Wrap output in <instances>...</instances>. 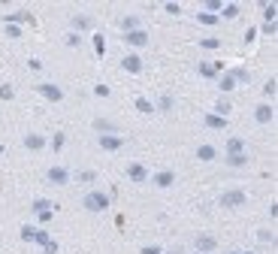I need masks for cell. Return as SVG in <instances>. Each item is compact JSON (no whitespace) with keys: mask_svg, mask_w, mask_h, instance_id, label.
I'll return each instance as SVG.
<instances>
[{"mask_svg":"<svg viewBox=\"0 0 278 254\" xmlns=\"http://www.w3.org/2000/svg\"><path fill=\"white\" fill-rule=\"evenodd\" d=\"M236 15H239V3H224V6H221V15H218V18H221V22H224V18H227V22H233Z\"/></svg>","mask_w":278,"mask_h":254,"instance_id":"cell-24","label":"cell"},{"mask_svg":"<svg viewBox=\"0 0 278 254\" xmlns=\"http://www.w3.org/2000/svg\"><path fill=\"white\" fill-rule=\"evenodd\" d=\"M136 109L139 112H145V115H151V112H154V103L145 100V97H136Z\"/></svg>","mask_w":278,"mask_h":254,"instance_id":"cell-32","label":"cell"},{"mask_svg":"<svg viewBox=\"0 0 278 254\" xmlns=\"http://www.w3.org/2000/svg\"><path fill=\"white\" fill-rule=\"evenodd\" d=\"M76 179H79V182H97V173H94V170H82Z\"/></svg>","mask_w":278,"mask_h":254,"instance_id":"cell-40","label":"cell"},{"mask_svg":"<svg viewBox=\"0 0 278 254\" xmlns=\"http://www.w3.org/2000/svg\"><path fill=\"white\" fill-rule=\"evenodd\" d=\"M227 112H230V103H227V100H218V103H215V115L227 118Z\"/></svg>","mask_w":278,"mask_h":254,"instance_id":"cell-38","label":"cell"},{"mask_svg":"<svg viewBox=\"0 0 278 254\" xmlns=\"http://www.w3.org/2000/svg\"><path fill=\"white\" fill-rule=\"evenodd\" d=\"M139 254H164V248H160V245H142Z\"/></svg>","mask_w":278,"mask_h":254,"instance_id":"cell-43","label":"cell"},{"mask_svg":"<svg viewBox=\"0 0 278 254\" xmlns=\"http://www.w3.org/2000/svg\"><path fill=\"white\" fill-rule=\"evenodd\" d=\"M257 242H263V245H275V230H257Z\"/></svg>","mask_w":278,"mask_h":254,"instance_id":"cell-29","label":"cell"},{"mask_svg":"<svg viewBox=\"0 0 278 254\" xmlns=\"http://www.w3.org/2000/svg\"><path fill=\"white\" fill-rule=\"evenodd\" d=\"M3 28H6V33H9L12 39H18V36H21V28H15V25H3Z\"/></svg>","mask_w":278,"mask_h":254,"instance_id":"cell-44","label":"cell"},{"mask_svg":"<svg viewBox=\"0 0 278 254\" xmlns=\"http://www.w3.org/2000/svg\"><path fill=\"white\" fill-rule=\"evenodd\" d=\"M139 28H142V18H139V15H124V18H121V31L124 33L139 31Z\"/></svg>","mask_w":278,"mask_h":254,"instance_id":"cell-23","label":"cell"},{"mask_svg":"<svg viewBox=\"0 0 278 254\" xmlns=\"http://www.w3.org/2000/svg\"><path fill=\"white\" fill-rule=\"evenodd\" d=\"M121 70H124V73H130V76H139V73L145 70V61H142V55H136V52L124 55V58H121Z\"/></svg>","mask_w":278,"mask_h":254,"instance_id":"cell-8","label":"cell"},{"mask_svg":"<svg viewBox=\"0 0 278 254\" xmlns=\"http://www.w3.org/2000/svg\"><path fill=\"white\" fill-rule=\"evenodd\" d=\"M64 145H67V133H61V130H58V133L49 139V145H45V149H52L55 155H61V152H64Z\"/></svg>","mask_w":278,"mask_h":254,"instance_id":"cell-21","label":"cell"},{"mask_svg":"<svg viewBox=\"0 0 278 254\" xmlns=\"http://www.w3.org/2000/svg\"><path fill=\"white\" fill-rule=\"evenodd\" d=\"M218 206L221 209H227V212H233V209H245L248 206V194L242 188H227L218 194Z\"/></svg>","mask_w":278,"mask_h":254,"instance_id":"cell-1","label":"cell"},{"mask_svg":"<svg viewBox=\"0 0 278 254\" xmlns=\"http://www.w3.org/2000/svg\"><path fill=\"white\" fill-rule=\"evenodd\" d=\"M28 67H31V70H42V67H45V64L39 61V58H31V61H28Z\"/></svg>","mask_w":278,"mask_h":254,"instance_id":"cell-46","label":"cell"},{"mask_svg":"<svg viewBox=\"0 0 278 254\" xmlns=\"http://www.w3.org/2000/svg\"><path fill=\"white\" fill-rule=\"evenodd\" d=\"M194 248H197V251H203V254H208V251H215V248H218V239H215V236H208V233H200V236L194 239Z\"/></svg>","mask_w":278,"mask_h":254,"instance_id":"cell-14","label":"cell"},{"mask_svg":"<svg viewBox=\"0 0 278 254\" xmlns=\"http://www.w3.org/2000/svg\"><path fill=\"white\" fill-rule=\"evenodd\" d=\"M227 254H242V251H227Z\"/></svg>","mask_w":278,"mask_h":254,"instance_id":"cell-50","label":"cell"},{"mask_svg":"<svg viewBox=\"0 0 278 254\" xmlns=\"http://www.w3.org/2000/svg\"><path fill=\"white\" fill-rule=\"evenodd\" d=\"M0 100H15V88L6 82V85H0Z\"/></svg>","mask_w":278,"mask_h":254,"instance_id":"cell-37","label":"cell"},{"mask_svg":"<svg viewBox=\"0 0 278 254\" xmlns=\"http://www.w3.org/2000/svg\"><path fill=\"white\" fill-rule=\"evenodd\" d=\"M21 22H31V12H28V9H15V12H6V15H3V25H15V28H18Z\"/></svg>","mask_w":278,"mask_h":254,"instance_id":"cell-18","label":"cell"},{"mask_svg":"<svg viewBox=\"0 0 278 254\" xmlns=\"http://www.w3.org/2000/svg\"><path fill=\"white\" fill-rule=\"evenodd\" d=\"M124 176H127V182H133V185H145L151 173H148V166H145V163L130 160V163H127V170H124Z\"/></svg>","mask_w":278,"mask_h":254,"instance_id":"cell-5","label":"cell"},{"mask_svg":"<svg viewBox=\"0 0 278 254\" xmlns=\"http://www.w3.org/2000/svg\"><path fill=\"white\" fill-rule=\"evenodd\" d=\"M164 9H167L170 15H181V3H173V0H170V3H164Z\"/></svg>","mask_w":278,"mask_h":254,"instance_id":"cell-41","label":"cell"},{"mask_svg":"<svg viewBox=\"0 0 278 254\" xmlns=\"http://www.w3.org/2000/svg\"><path fill=\"white\" fill-rule=\"evenodd\" d=\"M175 179H178L175 170H157L154 176H148V182H151L154 188H160V190H170L175 185Z\"/></svg>","mask_w":278,"mask_h":254,"instance_id":"cell-7","label":"cell"},{"mask_svg":"<svg viewBox=\"0 0 278 254\" xmlns=\"http://www.w3.org/2000/svg\"><path fill=\"white\" fill-rule=\"evenodd\" d=\"M109 206H112V200H109V194H103V190H88V194L82 197V209L91 212V215H100V212H106Z\"/></svg>","mask_w":278,"mask_h":254,"instance_id":"cell-2","label":"cell"},{"mask_svg":"<svg viewBox=\"0 0 278 254\" xmlns=\"http://www.w3.org/2000/svg\"><path fill=\"white\" fill-rule=\"evenodd\" d=\"M175 109V97L173 94H160V100L154 103V112H173Z\"/></svg>","mask_w":278,"mask_h":254,"instance_id":"cell-22","label":"cell"},{"mask_svg":"<svg viewBox=\"0 0 278 254\" xmlns=\"http://www.w3.org/2000/svg\"><path fill=\"white\" fill-rule=\"evenodd\" d=\"M203 127H206V130H227L230 121L221 118V115H215V112H206V115H203Z\"/></svg>","mask_w":278,"mask_h":254,"instance_id":"cell-15","label":"cell"},{"mask_svg":"<svg viewBox=\"0 0 278 254\" xmlns=\"http://www.w3.org/2000/svg\"><path fill=\"white\" fill-rule=\"evenodd\" d=\"M94 142H97V149H100V152L115 155V152H121V149L127 145V136H124V133H100Z\"/></svg>","mask_w":278,"mask_h":254,"instance_id":"cell-3","label":"cell"},{"mask_svg":"<svg viewBox=\"0 0 278 254\" xmlns=\"http://www.w3.org/2000/svg\"><path fill=\"white\" fill-rule=\"evenodd\" d=\"M221 6H224L221 0H206V3H203V12H212V15H218V12H221Z\"/></svg>","mask_w":278,"mask_h":254,"instance_id":"cell-34","label":"cell"},{"mask_svg":"<svg viewBox=\"0 0 278 254\" xmlns=\"http://www.w3.org/2000/svg\"><path fill=\"white\" fill-rule=\"evenodd\" d=\"M82 43H85V39H82V36H79V33H64V46H67V49H79V46H82Z\"/></svg>","mask_w":278,"mask_h":254,"instance_id":"cell-30","label":"cell"},{"mask_svg":"<svg viewBox=\"0 0 278 254\" xmlns=\"http://www.w3.org/2000/svg\"><path fill=\"white\" fill-rule=\"evenodd\" d=\"M94 97H103V100H109V97H112V88H109V85H103V82H97V85H94Z\"/></svg>","mask_w":278,"mask_h":254,"instance_id":"cell-35","label":"cell"},{"mask_svg":"<svg viewBox=\"0 0 278 254\" xmlns=\"http://www.w3.org/2000/svg\"><path fill=\"white\" fill-rule=\"evenodd\" d=\"M224 163L230 166V170H245L251 158H248V152H239V155H224Z\"/></svg>","mask_w":278,"mask_h":254,"instance_id":"cell-16","label":"cell"},{"mask_svg":"<svg viewBox=\"0 0 278 254\" xmlns=\"http://www.w3.org/2000/svg\"><path fill=\"white\" fill-rule=\"evenodd\" d=\"M70 28H73V33H82L85 31H91L94 28V18L91 15H85V12H76V15H70Z\"/></svg>","mask_w":278,"mask_h":254,"instance_id":"cell-11","label":"cell"},{"mask_svg":"<svg viewBox=\"0 0 278 254\" xmlns=\"http://www.w3.org/2000/svg\"><path fill=\"white\" fill-rule=\"evenodd\" d=\"M275 88H278L275 76H272V79H266V85H263V97H275Z\"/></svg>","mask_w":278,"mask_h":254,"instance_id":"cell-39","label":"cell"},{"mask_svg":"<svg viewBox=\"0 0 278 254\" xmlns=\"http://www.w3.org/2000/svg\"><path fill=\"white\" fill-rule=\"evenodd\" d=\"M0 155H6V145H0Z\"/></svg>","mask_w":278,"mask_h":254,"instance_id":"cell-49","label":"cell"},{"mask_svg":"<svg viewBox=\"0 0 278 254\" xmlns=\"http://www.w3.org/2000/svg\"><path fill=\"white\" fill-rule=\"evenodd\" d=\"M275 15H278V6L275 3H266L263 6V22H275Z\"/></svg>","mask_w":278,"mask_h":254,"instance_id":"cell-33","label":"cell"},{"mask_svg":"<svg viewBox=\"0 0 278 254\" xmlns=\"http://www.w3.org/2000/svg\"><path fill=\"white\" fill-rule=\"evenodd\" d=\"M200 46L208 49V52H215V49H221V39H218V36H203V39H200Z\"/></svg>","mask_w":278,"mask_h":254,"instance_id":"cell-31","label":"cell"},{"mask_svg":"<svg viewBox=\"0 0 278 254\" xmlns=\"http://www.w3.org/2000/svg\"><path fill=\"white\" fill-rule=\"evenodd\" d=\"M233 79H236V85H251V73L245 70V67H236V70H227Z\"/></svg>","mask_w":278,"mask_h":254,"instance_id":"cell-25","label":"cell"},{"mask_svg":"<svg viewBox=\"0 0 278 254\" xmlns=\"http://www.w3.org/2000/svg\"><path fill=\"white\" fill-rule=\"evenodd\" d=\"M263 33H266V36H275L278 25H275V22H263Z\"/></svg>","mask_w":278,"mask_h":254,"instance_id":"cell-42","label":"cell"},{"mask_svg":"<svg viewBox=\"0 0 278 254\" xmlns=\"http://www.w3.org/2000/svg\"><path fill=\"white\" fill-rule=\"evenodd\" d=\"M239 152H248V142L242 136H230L227 145H224V155H239Z\"/></svg>","mask_w":278,"mask_h":254,"instance_id":"cell-17","label":"cell"},{"mask_svg":"<svg viewBox=\"0 0 278 254\" xmlns=\"http://www.w3.org/2000/svg\"><path fill=\"white\" fill-rule=\"evenodd\" d=\"M94 52H97V58H106V39L100 36V33L94 36Z\"/></svg>","mask_w":278,"mask_h":254,"instance_id":"cell-36","label":"cell"},{"mask_svg":"<svg viewBox=\"0 0 278 254\" xmlns=\"http://www.w3.org/2000/svg\"><path fill=\"white\" fill-rule=\"evenodd\" d=\"M124 43H127L130 49H145V46L151 43V33L145 31V28H139V31H130V33H124Z\"/></svg>","mask_w":278,"mask_h":254,"instance_id":"cell-9","label":"cell"},{"mask_svg":"<svg viewBox=\"0 0 278 254\" xmlns=\"http://www.w3.org/2000/svg\"><path fill=\"white\" fill-rule=\"evenodd\" d=\"M197 22H200V25H206V28H218V25H221V18H218V15H212V12H203V9L197 12Z\"/></svg>","mask_w":278,"mask_h":254,"instance_id":"cell-26","label":"cell"},{"mask_svg":"<svg viewBox=\"0 0 278 254\" xmlns=\"http://www.w3.org/2000/svg\"><path fill=\"white\" fill-rule=\"evenodd\" d=\"M218 88H221V94H233V91H236L239 85H236V79H233L230 73H224V76L218 79Z\"/></svg>","mask_w":278,"mask_h":254,"instance_id":"cell-20","label":"cell"},{"mask_svg":"<svg viewBox=\"0 0 278 254\" xmlns=\"http://www.w3.org/2000/svg\"><path fill=\"white\" fill-rule=\"evenodd\" d=\"M272 118H275V106H272V103L263 100V103L254 106V121H257V124H272Z\"/></svg>","mask_w":278,"mask_h":254,"instance_id":"cell-10","label":"cell"},{"mask_svg":"<svg viewBox=\"0 0 278 254\" xmlns=\"http://www.w3.org/2000/svg\"><path fill=\"white\" fill-rule=\"evenodd\" d=\"M34 91L42 94L49 103H64V88L55 85V82H39V85H34Z\"/></svg>","mask_w":278,"mask_h":254,"instance_id":"cell-6","label":"cell"},{"mask_svg":"<svg viewBox=\"0 0 278 254\" xmlns=\"http://www.w3.org/2000/svg\"><path fill=\"white\" fill-rule=\"evenodd\" d=\"M254 36H257V28H248L245 31V43H254Z\"/></svg>","mask_w":278,"mask_h":254,"instance_id":"cell-47","label":"cell"},{"mask_svg":"<svg viewBox=\"0 0 278 254\" xmlns=\"http://www.w3.org/2000/svg\"><path fill=\"white\" fill-rule=\"evenodd\" d=\"M94 130H97V136L100 133H118V127L112 121H106V118H94Z\"/></svg>","mask_w":278,"mask_h":254,"instance_id":"cell-27","label":"cell"},{"mask_svg":"<svg viewBox=\"0 0 278 254\" xmlns=\"http://www.w3.org/2000/svg\"><path fill=\"white\" fill-rule=\"evenodd\" d=\"M218 158H221V152H218L212 142H200V145H197V160H200V163H215Z\"/></svg>","mask_w":278,"mask_h":254,"instance_id":"cell-12","label":"cell"},{"mask_svg":"<svg viewBox=\"0 0 278 254\" xmlns=\"http://www.w3.org/2000/svg\"><path fill=\"white\" fill-rule=\"evenodd\" d=\"M269 218H272V221L278 218V203H272V206H269Z\"/></svg>","mask_w":278,"mask_h":254,"instance_id":"cell-48","label":"cell"},{"mask_svg":"<svg viewBox=\"0 0 278 254\" xmlns=\"http://www.w3.org/2000/svg\"><path fill=\"white\" fill-rule=\"evenodd\" d=\"M49 209H58V206H55L52 200H45V197H34V200H31V212H34V215L49 212Z\"/></svg>","mask_w":278,"mask_h":254,"instance_id":"cell-19","label":"cell"},{"mask_svg":"<svg viewBox=\"0 0 278 254\" xmlns=\"http://www.w3.org/2000/svg\"><path fill=\"white\" fill-rule=\"evenodd\" d=\"M197 254H203V251H197Z\"/></svg>","mask_w":278,"mask_h":254,"instance_id":"cell-51","label":"cell"},{"mask_svg":"<svg viewBox=\"0 0 278 254\" xmlns=\"http://www.w3.org/2000/svg\"><path fill=\"white\" fill-rule=\"evenodd\" d=\"M36 218H39V221H42V224H49V221H52V218H55V209H49V212H39Z\"/></svg>","mask_w":278,"mask_h":254,"instance_id":"cell-45","label":"cell"},{"mask_svg":"<svg viewBox=\"0 0 278 254\" xmlns=\"http://www.w3.org/2000/svg\"><path fill=\"white\" fill-rule=\"evenodd\" d=\"M45 182H49V185H55V188H67L70 182H73V173H70L67 166L55 163V166H49V170H45Z\"/></svg>","mask_w":278,"mask_h":254,"instance_id":"cell-4","label":"cell"},{"mask_svg":"<svg viewBox=\"0 0 278 254\" xmlns=\"http://www.w3.org/2000/svg\"><path fill=\"white\" fill-rule=\"evenodd\" d=\"M197 73L203 76V79H215L218 73H215V67H212V61H200L197 64Z\"/></svg>","mask_w":278,"mask_h":254,"instance_id":"cell-28","label":"cell"},{"mask_svg":"<svg viewBox=\"0 0 278 254\" xmlns=\"http://www.w3.org/2000/svg\"><path fill=\"white\" fill-rule=\"evenodd\" d=\"M21 145H25L28 152H42V149L49 145V139H45L42 133H25V139H21Z\"/></svg>","mask_w":278,"mask_h":254,"instance_id":"cell-13","label":"cell"}]
</instances>
